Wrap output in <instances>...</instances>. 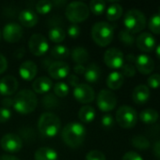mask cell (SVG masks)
Instances as JSON below:
<instances>
[{"instance_id":"1","label":"cell","mask_w":160,"mask_h":160,"mask_svg":"<svg viewBox=\"0 0 160 160\" xmlns=\"http://www.w3.org/2000/svg\"><path fill=\"white\" fill-rule=\"evenodd\" d=\"M86 129L79 123L67 124L61 130V139L66 145L72 148L79 147L85 141Z\"/></svg>"},{"instance_id":"2","label":"cell","mask_w":160,"mask_h":160,"mask_svg":"<svg viewBox=\"0 0 160 160\" xmlns=\"http://www.w3.org/2000/svg\"><path fill=\"white\" fill-rule=\"evenodd\" d=\"M13 108L20 114H29L35 111L38 99L35 93L29 89H24L19 91L13 98Z\"/></svg>"},{"instance_id":"3","label":"cell","mask_w":160,"mask_h":160,"mask_svg":"<svg viewBox=\"0 0 160 160\" xmlns=\"http://www.w3.org/2000/svg\"><path fill=\"white\" fill-rule=\"evenodd\" d=\"M38 128L40 133L44 137L53 138L60 131L61 122L55 113L44 112L38 120Z\"/></svg>"},{"instance_id":"4","label":"cell","mask_w":160,"mask_h":160,"mask_svg":"<svg viewBox=\"0 0 160 160\" xmlns=\"http://www.w3.org/2000/svg\"><path fill=\"white\" fill-rule=\"evenodd\" d=\"M114 37V29L107 22H98L91 28V38L100 47L109 45Z\"/></svg>"},{"instance_id":"5","label":"cell","mask_w":160,"mask_h":160,"mask_svg":"<svg viewBox=\"0 0 160 160\" xmlns=\"http://www.w3.org/2000/svg\"><path fill=\"white\" fill-rule=\"evenodd\" d=\"M146 17L143 12L139 9H130L128 10L124 18V24L125 30L131 34H138L141 32L146 26Z\"/></svg>"},{"instance_id":"6","label":"cell","mask_w":160,"mask_h":160,"mask_svg":"<svg viewBox=\"0 0 160 160\" xmlns=\"http://www.w3.org/2000/svg\"><path fill=\"white\" fill-rule=\"evenodd\" d=\"M66 18L74 24L86 21L90 15L89 7L80 1L72 2L67 5L65 9Z\"/></svg>"},{"instance_id":"7","label":"cell","mask_w":160,"mask_h":160,"mask_svg":"<svg viewBox=\"0 0 160 160\" xmlns=\"http://www.w3.org/2000/svg\"><path fill=\"white\" fill-rule=\"evenodd\" d=\"M116 121L123 128H132L138 122V113L136 110L130 106H122L116 112Z\"/></svg>"},{"instance_id":"8","label":"cell","mask_w":160,"mask_h":160,"mask_svg":"<svg viewBox=\"0 0 160 160\" xmlns=\"http://www.w3.org/2000/svg\"><path fill=\"white\" fill-rule=\"evenodd\" d=\"M96 103L98 108L104 112H108L114 110L117 105V98L116 95L110 90H101L96 98Z\"/></svg>"},{"instance_id":"9","label":"cell","mask_w":160,"mask_h":160,"mask_svg":"<svg viewBox=\"0 0 160 160\" xmlns=\"http://www.w3.org/2000/svg\"><path fill=\"white\" fill-rule=\"evenodd\" d=\"M28 48L35 56H41L48 51L49 45L46 38L41 34H33L28 40Z\"/></svg>"},{"instance_id":"10","label":"cell","mask_w":160,"mask_h":160,"mask_svg":"<svg viewBox=\"0 0 160 160\" xmlns=\"http://www.w3.org/2000/svg\"><path fill=\"white\" fill-rule=\"evenodd\" d=\"M105 64L112 69L122 68L124 63V56L121 50L117 48H110L107 50L104 54Z\"/></svg>"},{"instance_id":"11","label":"cell","mask_w":160,"mask_h":160,"mask_svg":"<svg viewBox=\"0 0 160 160\" xmlns=\"http://www.w3.org/2000/svg\"><path fill=\"white\" fill-rule=\"evenodd\" d=\"M0 146L5 152L17 153L23 147V141L18 135L13 133H8L1 138Z\"/></svg>"},{"instance_id":"12","label":"cell","mask_w":160,"mask_h":160,"mask_svg":"<svg viewBox=\"0 0 160 160\" xmlns=\"http://www.w3.org/2000/svg\"><path fill=\"white\" fill-rule=\"evenodd\" d=\"M74 97L78 102L82 104H89L94 100L95 94L89 84L79 83L74 88Z\"/></svg>"},{"instance_id":"13","label":"cell","mask_w":160,"mask_h":160,"mask_svg":"<svg viewBox=\"0 0 160 160\" xmlns=\"http://www.w3.org/2000/svg\"><path fill=\"white\" fill-rule=\"evenodd\" d=\"M23 28L16 22H9L5 25L2 31L3 38L8 43L18 42L23 37Z\"/></svg>"},{"instance_id":"14","label":"cell","mask_w":160,"mask_h":160,"mask_svg":"<svg viewBox=\"0 0 160 160\" xmlns=\"http://www.w3.org/2000/svg\"><path fill=\"white\" fill-rule=\"evenodd\" d=\"M48 73L55 80H61L69 76L70 67L63 61H55L48 67Z\"/></svg>"},{"instance_id":"15","label":"cell","mask_w":160,"mask_h":160,"mask_svg":"<svg viewBox=\"0 0 160 160\" xmlns=\"http://www.w3.org/2000/svg\"><path fill=\"white\" fill-rule=\"evenodd\" d=\"M138 48L143 52H151L155 50L157 40L155 37L148 32L141 33L136 39Z\"/></svg>"},{"instance_id":"16","label":"cell","mask_w":160,"mask_h":160,"mask_svg":"<svg viewBox=\"0 0 160 160\" xmlns=\"http://www.w3.org/2000/svg\"><path fill=\"white\" fill-rule=\"evenodd\" d=\"M18 89V81L11 75L4 76L0 80V94L5 97L13 95Z\"/></svg>"},{"instance_id":"17","label":"cell","mask_w":160,"mask_h":160,"mask_svg":"<svg viewBox=\"0 0 160 160\" xmlns=\"http://www.w3.org/2000/svg\"><path fill=\"white\" fill-rule=\"evenodd\" d=\"M136 68L143 75H148L155 69V62L153 58L147 54H140L135 61Z\"/></svg>"},{"instance_id":"18","label":"cell","mask_w":160,"mask_h":160,"mask_svg":"<svg viewBox=\"0 0 160 160\" xmlns=\"http://www.w3.org/2000/svg\"><path fill=\"white\" fill-rule=\"evenodd\" d=\"M38 72L37 65L32 61H25L19 68V74L25 81H32Z\"/></svg>"},{"instance_id":"19","label":"cell","mask_w":160,"mask_h":160,"mask_svg":"<svg viewBox=\"0 0 160 160\" xmlns=\"http://www.w3.org/2000/svg\"><path fill=\"white\" fill-rule=\"evenodd\" d=\"M150 98V90L147 85H138L134 88L132 93V99L137 105L145 104Z\"/></svg>"},{"instance_id":"20","label":"cell","mask_w":160,"mask_h":160,"mask_svg":"<svg viewBox=\"0 0 160 160\" xmlns=\"http://www.w3.org/2000/svg\"><path fill=\"white\" fill-rule=\"evenodd\" d=\"M53 88L52 81L45 76L37 78L32 83V89L37 94H45L48 93Z\"/></svg>"},{"instance_id":"21","label":"cell","mask_w":160,"mask_h":160,"mask_svg":"<svg viewBox=\"0 0 160 160\" xmlns=\"http://www.w3.org/2000/svg\"><path fill=\"white\" fill-rule=\"evenodd\" d=\"M19 22L25 27H33L38 23L39 18L36 12L31 9H24L19 14Z\"/></svg>"},{"instance_id":"22","label":"cell","mask_w":160,"mask_h":160,"mask_svg":"<svg viewBox=\"0 0 160 160\" xmlns=\"http://www.w3.org/2000/svg\"><path fill=\"white\" fill-rule=\"evenodd\" d=\"M84 76H85V79L88 82H91V83H96L99 79H100V76H101V69H100V67L94 63L92 64H90L87 68H86V70H85V73H84Z\"/></svg>"},{"instance_id":"23","label":"cell","mask_w":160,"mask_h":160,"mask_svg":"<svg viewBox=\"0 0 160 160\" xmlns=\"http://www.w3.org/2000/svg\"><path fill=\"white\" fill-rule=\"evenodd\" d=\"M124 82V77L121 72L113 71L111 72L107 78V85L111 90H118L120 89Z\"/></svg>"},{"instance_id":"24","label":"cell","mask_w":160,"mask_h":160,"mask_svg":"<svg viewBox=\"0 0 160 160\" xmlns=\"http://www.w3.org/2000/svg\"><path fill=\"white\" fill-rule=\"evenodd\" d=\"M35 160H58V153L50 147H41L34 155Z\"/></svg>"},{"instance_id":"25","label":"cell","mask_w":160,"mask_h":160,"mask_svg":"<svg viewBox=\"0 0 160 160\" xmlns=\"http://www.w3.org/2000/svg\"><path fill=\"white\" fill-rule=\"evenodd\" d=\"M89 52L88 51L83 47H77L74 48L72 52V58L76 65H83L88 62L89 60Z\"/></svg>"},{"instance_id":"26","label":"cell","mask_w":160,"mask_h":160,"mask_svg":"<svg viewBox=\"0 0 160 160\" xmlns=\"http://www.w3.org/2000/svg\"><path fill=\"white\" fill-rule=\"evenodd\" d=\"M78 118L83 123H91L95 118V111L90 105H84L78 112Z\"/></svg>"},{"instance_id":"27","label":"cell","mask_w":160,"mask_h":160,"mask_svg":"<svg viewBox=\"0 0 160 160\" xmlns=\"http://www.w3.org/2000/svg\"><path fill=\"white\" fill-rule=\"evenodd\" d=\"M123 12H124L123 7L118 3H113L107 8L106 14H107V18L108 21L114 22L122 17Z\"/></svg>"},{"instance_id":"28","label":"cell","mask_w":160,"mask_h":160,"mask_svg":"<svg viewBox=\"0 0 160 160\" xmlns=\"http://www.w3.org/2000/svg\"><path fill=\"white\" fill-rule=\"evenodd\" d=\"M158 117H159L158 112L154 109H145L140 114V118L141 122L148 125L156 123L158 120Z\"/></svg>"},{"instance_id":"29","label":"cell","mask_w":160,"mask_h":160,"mask_svg":"<svg viewBox=\"0 0 160 160\" xmlns=\"http://www.w3.org/2000/svg\"><path fill=\"white\" fill-rule=\"evenodd\" d=\"M48 38L52 42L60 43L65 39L66 34L61 27H53L48 32Z\"/></svg>"},{"instance_id":"30","label":"cell","mask_w":160,"mask_h":160,"mask_svg":"<svg viewBox=\"0 0 160 160\" xmlns=\"http://www.w3.org/2000/svg\"><path fill=\"white\" fill-rule=\"evenodd\" d=\"M89 9L96 16L102 15L106 10V2L100 0H92L90 2Z\"/></svg>"},{"instance_id":"31","label":"cell","mask_w":160,"mask_h":160,"mask_svg":"<svg viewBox=\"0 0 160 160\" xmlns=\"http://www.w3.org/2000/svg\"><path fill=\"white\" fill-rule=\"evenodd\" d=\"M132 145L140 150H146L150 146L149 141L142 135H136L132 138Z\"/></svg>"},{"instance_id":"32","label":"cell","mask_w":160,"mask_h":160,"mask_svg":"<svg viewBox=\"0 0 160 160\" xmlns=\"http://www.w3.org/2000/svg\"><path fill=\"white\" fill-rule=\"evenodd\" d=\"M51 53L56 59H64L69 56L70 50L64 45H56L52 49Z\"/></svg>"},{"instance_id":"33","label":"cell","mask_w":160,"mask_h":160,"mask_svg":"<svg viewBox=\"0 0 160 160\" xmlns=\"http://www.w3.org/2000/svg\"><path fill=\"white\" fill-rule=\"evenodd\" d=\"M55 96L58 98H65L69 94V85L64 82H56L53 86Z\"/></svg>"},{"instance_id":"34","label":"cell","mask_w":160,"mask_h":160,"mask_svg":"<svg viewBox=\"0 0 160 160\" xmlns=\"http://www.w3.org/2000/svg\"><path fill=\"white\" fill-rule=\"evenodd\" d=\"M35 8H36V11L39 14L45 15V14H48L53 8V2L47 1V0H41L36 4Z\"/></svg>"},{"instance_id":"35","label":"cell","mask_w":160,"mask_h":160,"mask_svg":"<svg viewBox=\"0 0 160 160\" xmlns=\"http://www.w3.org/2000/svg\"><path fill=\"white\" fill-rule=\"evenodd\" d=\"M148 26H149V29L155 33V34H160V12L158 13H156L154 14L150 20H149V22H148Z\"/></svg>"},{"instance_id":"36","label":"cell","mask_w":160,"mask_h":160,"mask_svg":"<svg viewBox=\"0 0 160 160\" xmlns=\"http://www.w3.org/2000/svg\"><path fill=\"white\" fill-rule=\"evenodd\" d=\"M119 39L126 46H131L133 45L135 38L133 34H131L130 32H128L127 30L124 29L119 33Z\"/></svg>"},{"instance_id":"37","label":"cell","mask_w":160,"mask_h":160,"mask_svg":"<svg viewBox=\"0 0 160 160\" xmlns=\"http://www.w3.org/2000/svg\"><path fill=\"white\" fill-rule=\"evenodd\" d=\"M42 105L43 107L47 108V109H52V108H56L58 105V98L55 95H47L42 98Z\"/></svg>"},{"instance_id":"38","label":"cell","mask_w":160,"mask_h":160,"mask_svg":"<svg viewBox=\"0 0 160 160\" xmlns=\"http://www.w3.org/2000/svg\"><path fill=\"white\" fill-rule=\"evenodd\" d=\"M124 77H134L136 75V67L131 63L124 64L122 67V72Z\"/></svg>"},{"instance_id":"39","label":"cell","mask_w":160,"mask_h":160,"mask_svg":"<svg viewBox=\"0 0 160 160\" xmlns=\"http://www.w3.org/2000/svg\"><path fill=\"white\" fill-rule=\"evenodd\" d=\"M147 83H148V86L152 89H157L160 87L159 73H155V74L150 75L147 79Z\"/></svg>"},{"instance_id":"40","label":"cell","mask_w":160,"mask_h":160,"mask_svg":"<svg viewBox=\"0 0 160 160\" xmlns=\"http://www.w3.org/2000/svg\"><path fill=\"white\" fill-rule=\"evenodd\" d=\"M86 160H107L106 156L98 150H92L90 151L87 156H86Z\"/></svg>"},{"instance_id":"41","label":"cell","mask_w":160,"mask_h":160,"mask_svg":"<svg viewBox=\"0 0 160 160\" xmlns=\"http://www.w3.org/2000/svg\"><path fill=\"white\" fill-rule=\"evenodd\" d=\"M11 117V112L9 109L7 108H1L0 109V123H6L8 122Z\"/></svg>"},{"instance_id":"42","label":"cell","mask_w":160,"mask_h":160,"mask_svg":"<svg viewBox=\"0 0 160 160\" xmlns=\"http://www.w3.org/2000/svg\"><path fill=\"white\" fill-rule=\"evenodd\" d=\"M80 34V28L77 24H72L68 27V35L72 38H76Z\"/></svg>"},{"instance_id":"43","label":"cell","mask_w":160,"mask_h":160,"mask_svg":"<svg viewBox=\"0 0 160 160\" xmlns=\"http://www.w3.org/2000/svg\"><path fill=\"white\" fill-rule=\"evenodd\" d=\"M114 124V119L110 114H105L102 118V125L106 128H109L113 126Z\"/></svg>"},{"instance_id":"44","label":"cell","mask_w":160,"mask_h":160,"mask_svg":"<svg viewBox=\"0 0 160 160\" xmlns=\"http://www.w3.org/2000/svg\"><path fill=\"white\" fill-rule=\"evenodd\" d=\"M67 81H68L67 84L73 86L74 88L79 84V78L75 74H71V75L69 74V76L67 77Z\"/></svg>"},{"instance_id":"45","label":"cell","mask_w":160,"mask_h":160,"mask_svg":"<svg viewBox=\"0 0 160 160\" xmlns=\"http://www.w3.org/2000/svg\"><path fill=\"white\" fill-rule=\"evenodd\" d=\"M123 160H143L142 158L136 152H128L126 153L124 158Z\"/></svg>"},{"instance_id":"46","label":"cell","mask_w":160,"mask_h":160,"mask_svg":"<svg viewBox=\"0 0 160 160\" xmlns=\"http://www.w3.org/2000/svg\"><path fill=\"white\" fill-rule=\"evenodd\" d=\"M7 68H8V61H7L6 57L0 53V74L5 72Z\"/></svg>"},{"instance_id":"47","label":"cell","mask_w":160,"mask_h":160,"mask_svg":"<svg viewBox=\"0 0 160 160\" xmlns=\"http://www.w3.org/2000/svg\"><path fill=\"white\" fill-rule=\"evenodd\" d=\"M13 103H14V100H13V98H5L2 100L3 108L9 109V108H11V107H13Z\"/></svg>"},{"instance_id":"48","label":"cell","mask_w":160,"mask_h":160,"mask_svg":"<svg viewBox=\"0 0 160 160\" xmlns=\"http://www.w3.org/2000/svg\"><path fill=\"white\" fill-rule=\"evenodd\" d=\"M85 70H86V68L83 66V65H75L74 67V73H76L77 75H82L85 73Z\"/></svg>"},{"instance_id":"49","label":"cell","mask_w":160,"mask_h":160,"mask_svg":"<svg viewBox=\"0 0 160 160\" xmlns=\"http://www.w3.org/2000/svg\"><path fill=\"white\" fill-rule=\"evenodd\" d=\"M154 154L158 159H160V140L157 141L154 145Z\"/></svg>"},{"instance_id":"50","label":"cell","mask_w":160,"mask_h":160,"mask_svg":"<svg viewBox=\"0 0 160 160\" xmlns=\"http://www.w3.org/2000/svg\"><path fill=\"white\" fill-rule=\"evenodd\" d=\"M0 160H20L19 158L13 157V156H9V155H4L0 157Z\"/></svg>"},{"instance_id":"51","label":"cell","mask_w":160,"mask_h":160,"mask_svg":"<svg viewBox=\"0 0 160 160\" xmlns=\"http://www.w3.org/2000/svg\"><path fill=\"white\" fill-rule=\"evenodd\" d=\"M156 54H157V58L160 60V44L157 47V49H156Z\"/></svg>"},{"instance_id":"52","label":"cell","mask_w":160,"mask_h":160,"mask_svg":"<svg viewBox=\"0 0 160 160\" xmlns=\"http://www.w3.org/2000/svg\"><path fill=\"white\" fill-rule=\"evenodd\" d=\"M0 38H1V31H0Z\"/></svg>"}]
</instances>
